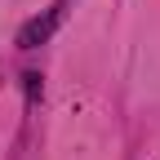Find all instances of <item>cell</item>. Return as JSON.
<instances>
[{"label": "cell", "mask_w": 160, "mask_h": 160, "mask_svg": "<svg viewBox=\"0 0 160 160\" xmlns=\"http://www.w3.org/2000/svg\"><path fill=\"white\" fill-rule=\"evenodd\" d=\"M58 18H62V9H53V13L45 18V22H31V27H22V36H18V45H22V49H36L40 40H45V36L53 31V22H58Z\"/></svg>", "instance_id": "1"}]
</instances>
